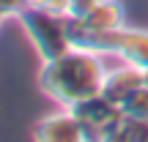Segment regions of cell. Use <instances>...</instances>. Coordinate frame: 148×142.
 <instances>
[{
  "instance_id": "obj_2",
  "label": "cell",
  "mask_w": 148,
  "mask_h": 142,
  "mask_svg": "<svg viewBox=\"0 0 148 142\" xmlns=\"http://www.w3.org/2000/svg\"><path fill=\"white\" fill-rule=\"evenodd\" d=\"M16 22H19V27L25 30L30 47L36 49L38 60L60 58V55H66L74 47L71 44V33H69V16L66 14L27 5V8L16 16Z\"/></svg>"
},
{
  "instance_id": "obj_3",
  "label": "cell",
  "mask_w": 148,
  "mask_h": 142,
  "mask_svg": "<svg viewBox=\"0 0 148 142\" xmlns=\"http://www.w3.org/2000/svg\"><path fill=\"white\" fill-rule=\"evenodd\" d=\"M85 49H93V52H101L107 58L123 60V63H132L137 69L148 71V27L123 25V27H118L112 33L93 36L85 44Z\"/></svg>"
},
{
  "instance_id": "obj_11",
  "label": "cell",
  "mask_w": 148,
  "mask_h": 142,
  "mask_svg": "<svg viewBox=\"0 0 148 142\" xmlns=\"http://www.w3.org/2000/svg\"><path fill=\"white\" fill-rule=\"evenodd\" d=\"M66 3L69 0H27V5H33V8H49L58 14H66Z\"/></svg>"
},
{
  "instance_id": "obj_10",
  "label": "cell",
  "mask_w": 148,
  "mask_h": 142,
  "mask_svg": "<svg viewBox=\"0 0 148 142\" xmlns=\"http://www.w3.org/2000/svg\"><path fill=\"white\" fill-rule=\"evenodd\" d=\"M96 3H99V0H69V3H66V16H74V19H77V16H85Z\"/></svg>"
},
{
  "instance_id": "obj_4",
  "label": "cell",
  "mask_w": 148,
  "mask_h": 142,
  "mask_svg": "<svg viewBox=\"0 0 148 142\" xmlns=\"http://www.w3.org/2000/svg\"><path fill=\"white\" fill-rule=\"evenodd\" d=\"M71 109H74V115L79 118V123L85 126V131H88L90 139H107V142H110L112 131H115L118 120L123 118L121 104L110 101L104 93L90 96V99L74 104Z\"/></svg>"
},
{
  "instance_id": "obj_7",
  "label": "cell",
  "mask_w": 148,
  "mask_h": 142,
  "mask_svg": "<svg viewBox=\"0 0 148 142\" xmlns=\"http://www.w3.org/2000/svg\"><path fill=\"white\" fill-rule=\"evenodd\" d=\"M110 142H148V118L123 115L118 120Z\"/></svg>"
},
{
  "instance_id": "obj_5",
  "label": "cell",
  "mask_w": 148,
  "mask_h": 142,
  "mask_svg": "<svg viewBox=\"0 0 148 142\" xmlns=\"http://www.w3.org/2000/svg\"><path fill=\"white\" fill-rule=\"evenodd\" d=\"M33 139H38V142H85L90 137L71 107H58V109L47 112L44 118H38V123L33 126Z\"/></svg>"
},
{
  "instance_id": "obj_12",
  "label": "cell",
  "mask_w": 148,
  "mask_h": 142,
  "mask_svg": "<svg viewBox=\"0 0 148 142\" xmlns=\"http://www.w3.org/2000/svg\"><path fill=\"white\" fill-rule=\"evenodd\" d=\"M3 22H5V19H0V25H3Z\"/></svg>"
},
{
  "instance_id": "obj_9",
  "label": "cell",
  "mask_w": 148,
  "mask_h": 142,
  "mask_svg": "<svg viewBox=\"0 0 148 142\" xmlns=\"http://www.w3.org/2000/svg\"><path fill=\"white\" fill-rule=\"evenodd\" d=\"M27 8V0H0V19H16Z\"/></svg>"
},
{
  "instance_id": "obj_8",
  "label": "cell",
  "mask_w": 148,
  "mask_h": 142,
  "mask_svg": "<svg viewBox=\"0 0 148 142\" xmlns=\"http://www.w3.org/2000/svg\"><path fill=\"white\" fill-rule=\"evenodd\" d=\"M123 115H132V118H148V82L140 85L132 96L121 104Z\"/></svg>"
},
{
  "instance_id": "obj_6",
  "label": "cell",
  "mask_w": 148,
  "mask_h": 142,
  "mask_svg": "<svg viewBox=\"0 0 148 142\" xmlns=\"http://www.w3.org/2000/svg\"><path fill=\"white\" fill-rule=\"evenodd\" d=\"M140 85H145V71L137 69V66H132V63L118 60V66H110V69H107L101 93L110 101H115V104H123Z\"/></svg>"
},
{
  "instance_id": "obj_1",
  "label": "cell",
  "mask_w": 148,
  "mask_h": 142,
  "mask_svg": "<svg viewBox=\"0 0 148 142\" xmlns=\"http://www.w3.org/2000/svg\"><path fill=\"white\" fill-rule=\"evenodd\" d=\"M107 69H110L107 55L71 47L60 58L41 60L36 82H38V90L58 107H74L90 96L101 93Z\"/></svg>"
}]
</instances>
